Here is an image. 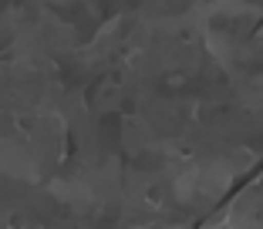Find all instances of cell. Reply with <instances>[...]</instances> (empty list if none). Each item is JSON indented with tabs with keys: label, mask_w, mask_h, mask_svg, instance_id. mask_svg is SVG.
Wrapping results in <instances>:
<instances>
[{
	"label": "cell",
	"mask_w": 263,
	"mask_h": 229,
	"mask_svg": "<svg viewBox=\"0 0 263 229\" xmlns=\"http://www.w3.org/2000/svg\"><path fill=\"white\" fill-rule=\"evenodd\" d=\"M98 7H101V14H115V10H118V0H98Z\"/></svg>",
	"instance_id": "2"
},
{
	"label": "cell",
	"mask_w": 263,
	"mask_h": 229,
	"mask_svg": "<svg viewBox=\"0 0 263 229\" xmlns=\"http://www.w3.org/2000/svg\"><path fill=\"white\" fill-rule=\"evenodd\" d=\"M118 125H122V115H118V111H111V115H105V118H101V138H105L108 145L118 138Z\"/></svg>",
	"instance_id": "1"
}]
</instances>
